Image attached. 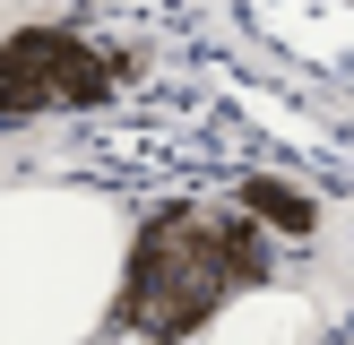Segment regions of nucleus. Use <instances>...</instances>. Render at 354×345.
Instances as JSON below:
<instances>
[{"label":"nucleus","mask_w":354,"mask_h":345,"mask_svg":"<svg viewBox=\"0 0 354 345\" xmlns=\"http://www.w3.org/2000/svg\"><path fill=\"white\" fill-rule=\"evenodd\" d=\"M268 276V241L242 216H216V207H165V216L138 233L130 276H121V328L173 345L190 328H207L242 285Z\"/></svg>","instance_id":"f257e3e1"},{"label":"nucleus","mask_w":354,"mask_h":345,"mask_svg":"<svg viewBox=\"0 0 354 345\" xmlns=\"http://www.w3.org/2000/svg\"><path fill=\"white\" fill-rule=\"evenodd\" d=\"M251 207L277 224V233H311V199L303 190H277V181H251Z\"/></svg>","instance_id":"7ed1b4c3"},{"label":"nucleus","mask_w":354,"mask_h":345,"mask_svg":"<svg viewBox=\"0 0 354 345\" xmlns=\"http://www.w3.org/2000/svg\"><path fill=\"white\" fill-rule=\"evenodd\" d=\"M113 86V61L69 34H17L0 43V112H44V103H95Z\"/></svg>","instance_id":"f03ea898"}]
</instances>
